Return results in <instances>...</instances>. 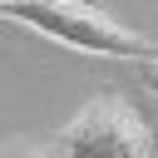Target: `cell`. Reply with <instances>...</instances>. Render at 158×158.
Listing matches in <instances>:
<instances>
[{
  "instance_id": "obj_3",
  "label": "cell",
  "mask_w": 158,
  "mask_h": 158,
  "mask_svg": "<svg viewBox=\"0 0 158 158\" xmlns=\"http://www.w3.org/2000/svg\"><path fill=\"white\" fill-rule=\"evenodd\" d=\"M138 69H143V74H138V79H143V89L158 99V54H153V59H138Z\"/></svg>"
},
{
  "instance_id": "obj_5",
  "label": "cell",
  "mask_w": 158,
  "mask_h": 158,
  "mask_svg": "<svg viewBox=\"0 0 158 158\" xmlns=\"http://www.w3.org/2000/svg\"><path fill=\"white\" fill-rule=\"evenodd\" d=\"M0 158H15V153H10V148H0Z\"/></svg>"
},
{
  "instance_id": "obj_2",
  "label": "cell",
  "mask_w": 158,
  "mask_h": 158,
  "mask_svg": "<svg viewBox=\"0 0 158 158\" xmlns=\"http://www.w3.org/2000/svg\"><path fill=\"white\" fill-rule=\"evenodd\" d=\"M153 148H158L153 128L133 114L123 94L89 99L54 138L59 158H153Z\"/></svg>"
},
{
  "instance_id": "obj_4",
  "label": "cell",
  "mask_w": 158,
  "mask_h": 158,
  "mask_svg": "<svg viewBox=\"0 0 158 158\" xmlns=\"http://www.w3.org/2000/svg\"><path fill=\"white\" fill-rule=\"evenodd\" d=\"M15 158H59V153H49V148H20Z\"/></svg>"
},
{
  "instance_id": "obj_1",
  "label": "cell",
  "mask_w": 158,
  "mask_h": 158,
  "mask_svg": "<svg viewBox=\"0 0 158 158\" xmlns=\"http://www.w3.org/2000/svg\"><path fill=\"white\" fill-rule=\"evenodd\" d=\"M0 20L30 25L44 40L64 49H84V54H109V59H133V64L158 54V44H148L143 35H133L128 25H118L89 0H5Z\"/></svg>"
}]
</instances>
